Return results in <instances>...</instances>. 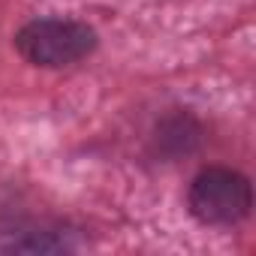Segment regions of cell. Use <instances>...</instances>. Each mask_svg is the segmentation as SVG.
Returning <instances> with one entry per match:
<instances>
[{
	"instance_id": "obj_2",
	"label": "cell",
	"mask_w": 256,
	"mask_h": 256,
	"mask_svg": "<svg viewBox=\"0 0 256 256\" xmlns=\"http://www.w3.org/2000/svg\"><path fill=\"white\" fill-rule=\"evenodd\" d=\"M187 208L196 223L211 229H232L253 211V184L244 172L229 166L202 169L187 190Z\"/></svg>"
},
{
	"instance_id": "obj_1",
	"label": "cell",
	"mask_w": 256,
	"mask_h": 256,
	"mask_svg": "<svg viewBox=\"0 0 256 256\" xmlns=\"http://www.w3.org/2000/svg\"><path fill=\"white\" fill-rule=\"evenodd\" d=\"M100 46V36L90 24L78 18H34L16 34L18 54L40 70H64L90 58Z\"/></svg>"
}]
</instances>
